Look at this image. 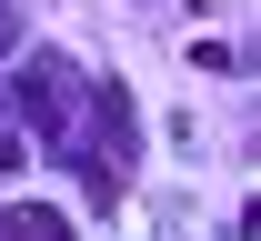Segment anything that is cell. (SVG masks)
Returning a JSON list of instances; mask_svg holds the SVG:
<instances>
[{
  "mask_svg": "<svg viewBox=\"0 0 261 241\" xmlns=\"http://www.w3.org/2000/svg\"><path fill=\"white\" fill-rule=\"evenodd\" d=\"M0 241H81V231H70L61 211H40V201H10L0 211Z\"/></svg>",
  "mask_w": 261,
  "mask_h": 241,
  "instance_id": "6da1fadb",
  "label": "cell"
},
{
  "mask_svg": "<svg viewBox=\"0 0 261 241\" xmlns=\"http://www.w3.org/2000/svg\"><path fill=\"white\" fill-rule=\"evenodd\" d=\"M10 40H20V20H10V0H0V61H10Z\"/></svg>",
  "mask_w": 261,
  "mask_h": 241,
  "instance_id": "7a4b0ae2",
  "label": "cell"
}]
</instances>
